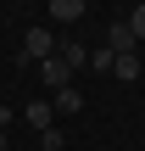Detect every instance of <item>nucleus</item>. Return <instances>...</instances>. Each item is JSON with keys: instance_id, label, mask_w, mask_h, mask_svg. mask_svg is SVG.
Segmentation results:
<instances>
[{"instance_id": "nucleus-1", "label": "nucleus", "mask_w": 145, "mask_h": 151, "mask_svg": "<svg viewBox=\"0 0 145 151\" xmlns=\"http://www.w3.org/2000/svg\"><path fill=\"white\" fill-rule=\"evenodd\" d=\"M45 56H56V34L39 22V28H28L22 34V50H17V67H39Z\"/></svg>"}, {"instance_id": "nucleus-2", "label": "nucleus", "mask_w": 145, "mask_h": 151, "mask_svg": "<svg viewBox=\"0 0 145 151\" xmlns=\"http://www.w3.org/2000/svg\"><path fill=\"white\" fill-rule=\"evenodd\" d=\"M39 78H45L50 90H67V84H73V67H67L61 56H45V62H39Z\"/></svg>"}, {"instance_id": "nucleus-3", "label": "nucleus", "mask_w": 145, "mask_h": 151, "mask_svg": "<svg viewBox=\"0 0 145 151\" xmlns=\"http://www.w3.org/2000/svg\"><path fill=\"white\" fill-rule=\"evenodd\" d=\"M134 45H140V39L129 34V22H112V34H106V50H112V56H123V50H134Z\"/></svg>"}, {"instance_id": "nucleus-4", "label": "nucleus", "mask_w": 145, "mask_h": 151, "mask_svg": "<svg viewBox=\"0 0 145 151\" xmlns=\"http://www.w3.org/2000/svg\"><path fill=\"white\" fill-rule=\"evenodd\" d=\"M112 73H117L123 84H134V78H140V50H123V56H112Z\"/></svg>"}, {"instance_id": "nucleus-5", "label": "nucleus", "mask_w": 145, "mask_h": 151, "mask_svg": "<svg viewBox=\"0 0 145 151\" xmlns=\"http://www.w3.org/2000/svg\"><path fill=\"white\" fill-rule=\"evenodd\" d=\"M45 11H50L56 22H78V17H84V0H45Z\"/></svg>"}, {"instance_id": "nucleus-6", "label": "nucleus", "mask_w": 145, "mask_h": 151, "mask_svg": "<svg viewBox=\"0 0 145 151\" xmlns=\"http://www.w3.org/2000/svg\"><path fill=\"white\" fill-rule=\"evenodd\" d=\"M22 118H28L34 129H50V118H56V106H50V101H28V112H22Z\"/></svg>"}, {"instance_id": "nucleus-7", "label": "nucleus", "mask_w": 145, "mask_h": 151, "mask_svg": "<svg viewBox=\"0 0 145 151\" xmlns=\"http://www.w3.org/2000/svg\"><path fill=\"white\" fill-rule=\"evenodd\" d=\"M50 106H56V112H78V106H84V95L67 84V90H56V101H50Z\"/></svg>"}, {"instance_id": "nucleus-8", "label": "nucleus", "mask_w": 145, "mask_h": 151, "mask_svg": "<svg viewBox=\"0 0 145 151\" xmlns=\"http://www.w3.org/2000/svg\"><path fill=\"white\" fill-rule=\"evenodd\" d=\"M61 62L78 73V67H89V50H84V45H61Z\"/></svg>"}, {"instance_id": "nucleus-9", "label": "nucleus", "mask_w": 145, "mask_h": 151, "mask_svg": "<svg viewBox=\"0 0 145 151\" xmlns=\"http://www.w3.org/2000/svg\"><path fill=\"white\" fill-rule=\"evenodd\" d=\"M129 34H134V39H140V45H145V0H140V6H134V17H129Z\"/></svg>"}, {"instance_id": "nucleus-10", "label": "nucleus", "mask_w": 145, "mask_h": 151, "mask_svg": "<svg viewBox=\"0 0 145 151\" xmlns=\"http://www.w3.org/2000/svg\"><path fill=\"white\" fill-rule=\"evenodd\" d=\"M39 146H45V151H61V129H56V123H50V129H39Z\"/></svg>"}, {"instance_id": "nucleus-11", "label": "nucleus", "mask_w": 145, "mask_h": 151, "mask_svg": "<svg viewBox=\"0 0 145 151\" xmlns=\"http://www.w3.org/2000/svg\"><path fill=\"white\" fill-rule=\"evenodd\" d=\"M6 123H11V112H6V106H0V129H6Z\"/></svg>"}, {"instance_id": "nucleus-12", "label": "nucleus", "mask_w": 145, "mask_h": 151, "mask_svg": "<svg viewBox=\"0 0 145 151\" xmlns=\"http://www.w3.org/2000/svg\"><path fill=\"white\" fill-rule=\"evenodd\" d=\"M0 151H6V129H0Z\"/></svg>"}]
</instances>
